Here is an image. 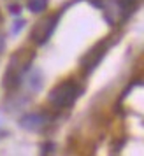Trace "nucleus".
<instances>
[{
  "mask_svg": "<svg viewBox=\"0 0 144 156\" xmlns=\"http://www.w3.org/2000/svg\"><path fill=\"white\" fill-rule=\"evenodd\" d=\"M106 51H107V41H100L97 46H93L92 49L88 51L86 56L83 58V62H81L83 63V69L86 72H92L97 65L100 63V60L104 58Z\"/></svg>",
  "mask_w": 144,
  "mask_h": 156,
  "instance_id": "nucleus-4",
  "label": "nucleus"
},
{
  "mask_svg": "<svg viewBox=\"0 0 144 156\" xmlns=\"http://www.w3.org/2000/svg\"><path fill=\"white\" fill-rule=\"evenodd\" d=\"M58 20H60V14H51V16L42 18V20L34 27V30H32V35H30L32 41H34L35 44L48 42V39L53 35V32H55V28H56Z\"/></svg>",
  "mask_w": 144,
  "mask_h": 156,
  "instance_id": "nucleus-3",
  "label": "nucleus"
},
{
  "mask_svg": "<svg viewBox=\"0 0 144 156\" xmlns=\"http://www.w3.org/2000/svg\"><path fill=\"white\" fill-rule=\"evenodd\" d=\"M48 118L41 112H32V114H27V116H23L21 119H20V125H21L25 130H41V128L46 126V123H48Z\"/></svg>",
  "mask_w": 144,
  "mask_h": 156,
  "instance_id": "nucleus-5",
  "label": "nucleus"
},
{
  "mask_svg": "<svg viewBox=\"0 0 144 156\" xmlns=\"http://www.w3.org/2000/svg\"><path fill=\"white\" fill-rule=\"evenodd\" d=\"M2 51H4V37L0 35V53H2Z\"/></svg>",
  "mask_w": 144,
  "mask_h": 156,
  "instance_id": "nucleus-7",
  "label": "nucleus"
},
{
  "mask_svg": "<svg viewBox=\"0 0 144 156\" xmlns=\"http://www.w3.org/2000/svg\"><path fill=\"white\" fill-rule=\"evenodd\" d=\"M0 20H2V14H0Z\"/></svg>",
  "mask_w": 144,
  "mask_h": 156,
  "instance_id": "nucleus-8",
  "label": "nucleus"
},
{
  "mask_svg": "<svg viewBox=\"0 0 144 156\" xmlns=\"http://www.w3.org/2000/svg\"><path fill=\"white\" fill-rule=\"evenodd\" d=\"M79 93H81V88L77 83L67 81V83H62V84H58L56 88L51 90L49 102L58 109H63V107L72 105L76 102V98L79 97Z\"/></svg>",
  "mask_w": 144,
  "mask_h": 156,
  "instance_id": "nucleus-2",
  "label": "nucleus"
},
{
  "mask_svg": "<svg viewBox=\"0 0 144 156\" xmlns=\"http://www.w3.org/2000/svg\"><path fill=\"white\" fill-rule=\"evenodd\" d=\"M46 7H48V0H30L28 4V9L32 12H42Z\"/></svg>",
  "mask_w": 144,
  "mask_h": 156,
  "instance_id": "nucleus-6",
  "label": "nucleus"
},
{
  "mask_svg": "<svg viewBox=\"0 0 144 156\" xmlns=\"http://www.w3.org/2000/svg\"><path fill=\"white\" fill-rule=\"evenodd\" d=\"M32 56H34V55H32L28 49L18 51L14 56H13L7 72H5V76H4V86H5V88H14L16 84H20L21 77L25 76V72L28 70L30 63H32Z\"/></svg>",
  "mask_w": 144,
  "mask_h": 156,
  "instance_id": "nucleus-1",
  "label": "nucleus"
}]
</instances>
